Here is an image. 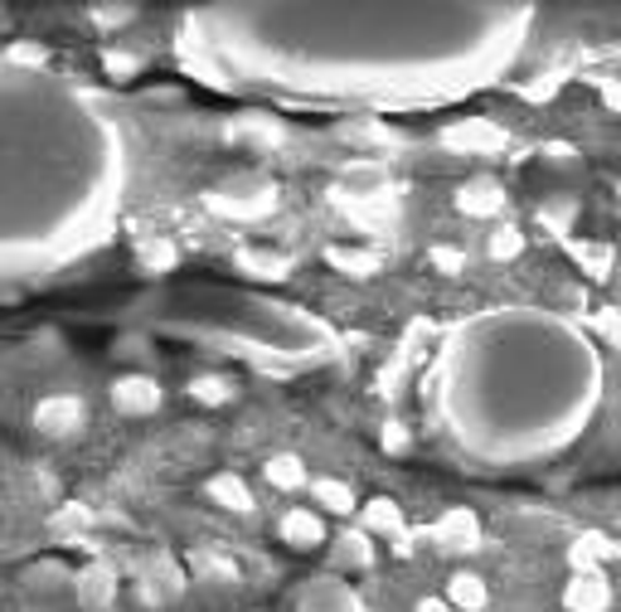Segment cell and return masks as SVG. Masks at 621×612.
Here are the masks:
<instances>
[{
    "label": "cell",
    "instance_id": "1",
    "mask_svg": "<svg viewBox=\"0 0 621 612\" xmlns=\"http://www.w3.org/2000/svg\"><path fill=\"white\" fill-rule=\"evenodd\" d=\"M534 5H190L180 53L204 83L428 107L500 83Z\"/></svg>",
    "mask_w": 621,
    "mask_h": 612
},
{
    "label": "cell",
    "instance_id": "2",
    "mask_svg": "<svg viewBox=\"0 0 621 612\" xmlns=\"http://www.w3.org/2000/svg\"><path fill=\"white\" fill-rule=\"evenodd\" d=\"M127 136L73 83L0 53V283L73 267L122 224Z\"/></svg>",
    "mask_w": 621,
    "mask_h": 612
},
{
    "label": "cell",
    "instance_id": "3",
    "mask_svg": "<svg viewBox=\"0 0 621 612\" xmlns=\"http://www.w3.org/2000/svg\"><path fill=\"white\" fill-rule=\"evenodd\" d=\"M428 394L438 428L466 457L529 467L587 433L602 404V360L569 316L490 307L446 331Z\"/></svg>",
    "mask_w": 621,
    "mask_h": 612
},
{
    "label": "cell",
    "instance_id": "4",
    "mask_svg": "<svg viewBox=\"0 0 621 612\" xmlns=\"http://www.w3.org/2000/svg\"><path fill=\"white\" fill-rule=\"evenodd\" d=\"M277 200H282L277 185H258V190H248V195H228V190H214V195H204L210 214H219V219H228V224L272 219V214H277Z\"/></svg>",
    "mask_w": 621,
    "mask_h": 612
},
{
    "label": "cell",
    "instance_id": "5",
    "mask_svg": "<svg viewBox=\"0 0 621 612\" xmlns=\"http://www.w3.org/2000/svg\"><path fill=\"white\" fill-rule=\"evenodd\" d=\"M297 612H369V608L355 584H345V578H335V574H321V578H307V584H301Z\"/></svg>",
    "mask_w": 621,
    "mask_h": 612
},
{
    "label": "cell",
    "instance_id": "6",
    "mask_svg": "<svg viewBox=\"0 0 621 612\" xmlns=\"http://www.w3.org/2000/svg\"><path fill=\"white\" fill-rule=\"evenodd\" d=\"M442 146L462 156H495L510 146V132L500 122H486V117H471V122H452L442 127Z\"/></svg>",
    "mask_w": 621,
    "mask_h": 612
},
{
    "label": "cell",
    "instance_id": "7",
    "mask_svg": "<svg viewBox=\"0 0 621 612\" xmlns=\"http://www.w3.org/2000/svg\"><path fill=\"white\" fill-rule=\"evenodd\" d=\"M136 588H141V598L146 603H170V598H180L184 593V568L176 554H166V550H156V554H146L136 568Z\"/></svg>",
    "mask_w": 621,
    "mask_h": 612
},
{
    "label": "cell",
    "instance_id": "8",
    "mask_svg": "<svg viewBox=\"0 0 621 612\" xmlns=\"http://www.w3.org/2000/svg\"><path fill=\"white\" fill-rule=\"evenodd\" d=\"M83 418H88V408L73 389H59V394H45V399L35 404V433L39 437H73L83 428Z\"/></svg>",
    "mask_w": 621,
    "mask_h": 612
},
{
    "label": "cell",
    "instance_id": "9",
    "mask_svg": "<svg viewBox=\"0 0 621 612\" xmlns=\"http://www.w3.org/2000/svg\"><path fill=\"white\" fill-rule=\"evenodd\" d=\"M563 612H607L612 608V578L607 568H573V578L563 584Z\"/></svg>",
    "mask_w": 621,
    "mask_h": 612
},
{
    "label": "cell",
    "instance_id": "10",
    "mask_svg": "<svg viewBox=\"0 0 621 612\" xmlns=\"http://www.w3.org/2000/svg\"><path fill=\"white\" fill-rule=\"evenodd\" d=\"M160 404H166V389H160L151 374H122V380H112V408L117 413L151 418Z\"/></svg>",
    "mask_w": 621,
    "mask_h": 612
},
{
    "label": "cell",
    "instance_id": "11",
    "mask_svg": "<svg viewBox=\"0 0 621 612\" xmlns=\"http://www.w3.org/2000/svg\"><path fill=\"white\" fill-rule=\"evenodd\" d=\"M432 540H438L446 554H476L486 540V530H481V520H476V511L452 506L438 525H432Z\"/></svg>",
    "mask_w": 621,
    "mask_h": 612
},
{
    "label": "cell",
    "instance_id": "12",
    "mask_svg": "<svg viewBox=\"0 0 621 612\" xmlns=\"http://www.w3.org/2000/svg\"><path fill=\"white\" fill-rule=\"evenodd\" d=\"M456 214H466V219H495L500 209H505V185H500L495 176H471L456 185Z\"/></svg>",
    "mask_w": 621,
    "mask_h": 612
},
{
    "label": "cell",
    "instance_id": "13",
    "mask_svg": "<svg viewBox=\"0 0 621 612\" xmlns=\"http://www.w3.org/2000/svg\"><path fill=\"white\" fill-rule=\"evenodd\" d=\"M73 593H79V608L83 612H107L117 603V568L107 560H93L79 568V578H73Z\"/></svg>",
    "mask_w": 621,
    "mask_h": 612
},
{
    "label": "cell",
    "instance_id": "14",
    "mask_svg": "<svg viewBox=\"0 0 621 612\" xmlns=\"http://www.w3.org/2000/svg\"><path fill=\"white\" fill-rule=\"evenodd\" d=\"M277 540L291 544V550H321L325 544V515L307 511V506H291L287 515H277Z\"/></svg>",
    "mask_w": 621,
    "mask_h": 612
},
{
    "label": "cell",
    "instance_id": "15",
    "mask_svg": "<svg viewBox=\"0 0 621 612\" xmlns=\"http://www.w3.org/2000/svg\"><path fill=\"white\" fill-rule=\"evenodd\" d=\"M355 525L369 535V540H374V535H389V540H398V535L408 530V515H403V506H398L394 496H369L365 506H359Z\"/></svg>",
    "mask_w": 621,
    "mask_h": 612
},
{
    "label": "cell",
    "instance_id": "16",
    "mask_svg": "<svg viewBox=\"0 0 621 612\" xmlns=\"http://www.w3.org/2000/svg\"><path fill=\"white\" fill-rule=\"evenodd\" d=\"M204 496L214 501V506L234 511V515H253L258 501H253V487H248L238 471H214L210 481H204Z\"/></svg>",
    "mask_w": 621,
    "mask_h": 612
},
{
    "label": "cell",
    "instance_id": "17",
    "mask_svg": "<svg viewBox=\"0 0 621 612\" xmlns=\"http://www.w3.org/2000/svg\"><path fill=\"white\" fill-rule=\"evenodd\" d=\"M335 200L345 204V214H350L355 224H369V229H384V224H394L398 219V204L394 195H350V190H335Z\"/></svg>",
    "mask_w": 621,
    "mask_h": 612
},
{
    "label": "cell",
    "instance_id": "18",
    "mask_svg": "<svg viewBox=\"0 0 621 612\" xmlns=\"http://www.w3.org/2000/svg\"><path fill=\"white\" fill-rule=\"evenodd\" d=\"M442 598H446V608H452V612H486L490 588H486L481 574H471V568H456V574L446 578Z\"/></svg>",
    "mask_w": 621,
    "mask_h": 612
},
{
    "label": "cell",
    "instance_id": "19",
    "mask_svg": "<svg viewBox=\"0 0 621 612\" xmlns=\"http://www.w3.org/2000/svg\"><path fill=\"white\" fill-rule=\"evenodd\" d=\"M234 267L248 273L253 283H282L291 273V257L287 253H272V249H238L234 253Z\"/></svg>",
    "mask_w": 621,
    "mask_h": 612
},
{
    "label": "cell",
    "instance_id": "20",
    "mask_svg": "<svg viewBox=\"0 0 621 612\" xmlns=\"http://www.w3.org/2000/svg\"><path fill=\"white\" fill-rule=\"evenodd\" d=\"M331 550H335V564H341V568H374V560H379L374 540H369L359 525H350V530L335 535Z\"/></svg>",
    "mask_w": 621,
    "mask_h": 612
},
{
    "label": "cell",
    "instance_id": "21",
    "mask_svg": "<svg viewBox=\"0 0 621 612\" xmlns=\"http://www.w3.org/2000/svg\"><path fill=\"white\" fill-rule=\"evenodd\" d=\"M311 491H315V506L331 511V515H355L359 511V496L350 481L341 477H311Z\"/></svg>",
    "mask_w": 621,
    "mask_h": 612
},
{
    "label": "cell",
    "instance_id": "22",
    "mask_svg": "<svg viewBox=\"0 0 621 612\" xmlns=\"http://www.w3.org/2000/svg\"><path fill=\"white\" fill-rule=\"evenodd\" d=\"M263 477H267V487H277V491H301V487H311V471H307V461H301L297 453L267 457Z\"/></svg>",
    "mask_w": 621,
    "mask_h": 612
},
{
    "label": "cell",
    "instance_id": "23",
    "mask_svg": "<svg viewBox=\"0 0 621 612\" xmlns=\"http://www.w3.org/2000/svg\"><path fill=\"white\" fill-rule=\"evenodd\" d=\"M563 249H569L573 263L583 267L587 277H597V283H602V277L612 273V249H607V243H593V239H563Z\"/></svg>",
    "mask_w": 621,
    "mask_h": 612
},
{
    "label": "cell",
    "instance_id": "24",
    "mask_svg": "<svg viewBox=\"0 0 621 612\" xmlns=\"http://www.w3.org/2000/svg\"><path fill=\"white\" fill-rule=\"evenodd\" d=\"M234 394H238V384L228 380V374H194V380H190V399L204 404V408L234 404Z\"/></svg>",
    "mask_w": 621,
    "mask_h": 612
},
{
    "label": "cell",
    "instance_id": "25",
    "mask_svg": "<svg viewBox=\"0 0 621 612\" xmlns=\"http://www.w3.org/2000/svg\"><path fill=\"white\" fill-rule=\"evenodd\" d=\"M136 263L146 267V273H176V267H180V249L170 239H141L136 243Z\"/></svg>",
    "mask_w": 621,
    "mask_h": 612
},
{
    "label": "cell",
    "instance_id": "26",
    "mask_svg": "<svg viewBox=\"0 0 621 612\" xmlns=\"http://www.w3.org/2000/svg\"><path fill=\"white\" fill-rule=\"evenodd\" d=\"M141 5H132V0H97V5H88V20L97 29H127L136 25Z\"/></svg>",
    "mask_w": 621,
    "mask_h": 612
},
{
    "label": "cell",
    "instance_id": "27",
    "mask_svg": "<svg viewBox=\"0 0 621 612\" xmlns=\"http://www.w3.org/2000/svg\"><path fill=\"white\" fill-rule=\"evenodd\" d=\"M325 263L341 267V273H355V277H374L379 273V253H369V249H341V243H331V249H325Z\"/></svg>",
    "mask_w": 621,
    "mask_h": 612
},
{
    "label": "cell",
    "instance_id": "28",
    "mask_svg": "<svg viewBox=\"0 0 621 612\" xmlns=\"http://www.w3.org/2000/svg\"><path fill=\"white\" fill-rule=\"evenodd\" d=\"M238 127H243L238 136H248V142H258V146H282L287 142V127H282L277 117H243Z\"/></svg>",
    "mask_w": 621,
    "mask_h": 612
},
{
    "label": "cell",
    "instance_id": "29",
    "mask_svg": "<svg viewBox=\"0 0 621 612\" xmlns=\"http://www.w3.org/2000/svg\"><path fill=\"white\" fill-rule=\"evenodd\" d=\"M486 253L495 257V263H515V257L525 253V233H520V229H510V224H505V229H495V233H490Z\"/></svg>",
    "mask_w": 621,
    "mask_h": 612
},
{
    "label": "cell",
    "instance_id": "30",
    "mask_svg": "<svg viewBox=\"0 0 621 612\" xmlns=\"http://www.w3.org/2000/svg\"><path fill=\"white\" fill-rule=\"evenodd\" d=\"M593 331L607 340L612 350H621V307H597L593 311Z\"/></svg>",
    "mask_w": 621,
    "mask_h": 612
},
{
    "label": "cell",
    "instance_id": "31",
    "mask_svg": "<svg viewBox=\"0 0 621 612\" xmlns=\"http://www.w3.org/2000/svg\"><path fill=\"white\" fill-rule=\"evenodd\" d=\"M83 525H93V511L79 506V501L59 506V515H53V530H59V535H73V530H83Z\"/></svg>",
    "mask_w": 621,
    "mask_h": 612
},
{
    "label": "cell",
    "instance_id": "32",
    "mask_svg": "<svg viewBox=\"0 0 621 612\" xmlns=\"http://www.w3.org/2000/svg\"><path fill=\"white\" fill-rule=\"evenodd\" d=\"M194 568H200L204 578H224V584H234V578H238V568L228 564L224 554H210V550H200V554H194Z\"/></svg>",
    "mask_w": 621,
    "mask_h": 612
},
{
    "label": "cell",
    "instance_id": "33",
    "mask_svg": "<svg viewBox=\"0 0 621 612\" xmlns=\"http://www.w3.org/2000/svg\"><path fill=\"white\" fill-rule=\"evenodd\" d=\"M597 554H602V540H597V535H577L573 550H569V564L573 568H597Z\"/></svg>",
    "mask_w": 621,
    "mask_h": 612
},
{
    "label": "cell",
    "instance_id": "34",
    "mask_svg": "<svg viewBox=\"0 0 621 612\" xmlns=\"http://www.w3.org/2000/svg\"><path fill=\"white\" fill-rule=\"evenodd\" d=\"M103 69L112 73V79H136V73H141V53H117V49H107V53H103Z\"/></svg>",
    "mask_w": 621,
    "mask_h": 612
},
{
    "label": "cell",
    "instance_id": "35",
    "mask_svg": "<svg viewBox=\"0 0 621 612\" xmlns=\"http://www.w3.org/2000/svg\"><path fill=\"white\" fill-rule=\"evenodd\" d=\"M408 447H413L408 428H403V423H384V453H389V457H403Z\"/></svg>",
    "mask_w": 621,
    "mask_h": 612
},
{
    "label": "cell",
    "instance_id": "36",
    "mask_svg": "<svg viewBox=\"0 0 621 612\" xmlns=\"http://www.w3.org/2000/svg\"><path fill=\"white\" fill-rule=\"evenodd\" d=\"M432 267H442V273H462L466 267V257H462V249H432Z\"/></svg>",
    "mask_w": 621,
    "mask_h": 612
},
{
    "label": "cell",
    "instance_id": "37",
    "mask_svg": "<svg viewBox=\"0 0 621 612\" xmlns=\"http://www.w3.org/2000/svg\"><path fill=\"white\" fill-rule=\"evenodd\" d=\"M525 98H529V103H549V98H553V79L529 83V88H525Z\"/></svg>",
    "mask_w": 621,
    "mask_h": 612
},
{
    "label": "cell",
    "instance_id": "38",
    "mask_svg": "<svg viewBox=\"0 0 621 612\" xmlns=\"http://www.w3.org/2000/svg\"><path fill=\"white\" fill-rule=\"evenodd\" d=\"M413 612H452V608H446L442 593H428V598H418V608H413Z\"/></svg>",
    "mask_w": 621,
    "mask_h": 612
},
{
    "label": "cell",
    "instance_id": "39",
    "mask_svg": "<svg viewBox=\"0 0 621 612\" xmlns=\"http://www.w3.org/2000/svg\"><path fill=\"white\" fill-rule=\"evenodd\" d=\"M617 195H621V190H617Z\"/></svg>",
    "mask_w": 621,
    "mask_h": 612
}]
</instances>
